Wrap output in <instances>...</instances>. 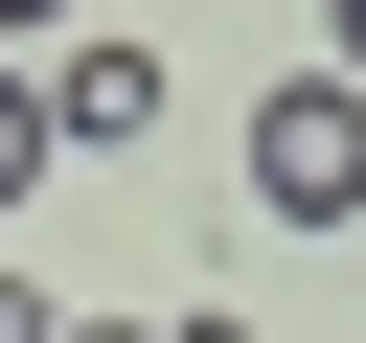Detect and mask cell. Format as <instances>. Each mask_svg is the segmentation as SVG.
Wrapping results in <instances>:
<instances>
[{"mask_svg":"<svg viewBox=\"0 0 366 343\" xmlns=\"http://www.w3.org/2000/svg\"><path fill=\"white\" fill-rule=\"evenodd\" d=\"M23 183H69V137H46V91L0 69V206H23Z\"/></svg>","mask_w":366,"mask_h":343,"instance_id":"3957f363","label":"cell"},{"mask_svg":"<svg viewBox=\"0 0 366 343\" xmlns=\"http://www.w3.org/2000/svg\"><path fill=\"white\" fill-rule=\"evenodd\" d=\"M0 343H69V297H46V274H0Z\"/></svg>","mask_w":366,"mask_h":343,"instance_id":"277c9868","label":"cell"},{"mask_svg":"<svg viewBox=\"0 0 366 343\" xmlns=\"http://www.w3.org/2000/svg\"><path fill=\"white\" fill-rule=\"evenodd\" d=\"M343 91H366V0H343Z\"/></svg>","mask_w":366,"mask_h":343,"instance_id":"5b68a950","label":"cell"},{"mask_svg":"<svg viewBox=\"0 0 366 343\" xmlns=\"http://www.w3.org/2000/svg\"><path fill=\"white\" fill-rule=\"evenodd\" d=\"M69 343H160V320H69Z\"/></svg>","mask_w":366,"mask_h":343,"instance_id":"8992f818","label":"cell"},{"mask_svg":"<svg viewBox=\"0 0 366 343\" xmlns=\"http://www.w3.org/2000/svg\"><path fill=\"white\" fill-rule=\"evenodd\" d=\"M252 206H274V229H366V91H343V69H297V91L252 114Z\"/></svg>","mask_w":366,"mask_h":343,"instance_id":"6da1fadb","label":"cell"},{"mask_svg":"<svg viewBox=\"0 0 366 343\" xmlns=\"http://www.w3.org/2000/svg\"><path fill=\"white\" fill-rule=\"evenodd\" d=\"M46 137L92 160V137H160V46H69L46 69Z\"/></svg>","mask_w":366,"mask_h":343,"instance_id":"7a4b0ae2","label":"cell"},{"mask_svg":"<svg viewBox=\"0 0 366 343\" xmlns=\"http://www.w3.org/2000/svg\"><path fill=\"white\" fill-rule=\"evenodd\" d=\"M23 23H69V0H0V46H23Z\"/></svg>","mask_w":366,"mask_h":343,"instance_id":"ba28073f","label":"cell"},{"mask_svg":"<svg viewBox=\"0 0 366 343\" xmlns=\"http://www.w3.org/2000/svg\"><path fill=\"white\" fill-rule=\"evenodd\" d=\"M160 343H252V320H160Z\"/></svg>","mask_w":366,"mask_h":343,"instance_id":"52a82bcc","label":"cell"}]
</instances>
